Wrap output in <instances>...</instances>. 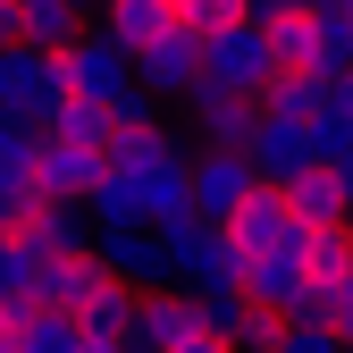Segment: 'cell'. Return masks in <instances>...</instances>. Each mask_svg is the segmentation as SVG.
I'll return each mask as SVG.
<instances>
[{
    "label": "cell",
    "instance_id": "7402d4cb",
    "mask_svg": "<svg viewBox=\"0 0 353 353\" xmlns=\"http://www.w3.org/2000/svg\"><path fill=\"white\" fill-rule=\"evenodd\" d=\"M26 303H34V252L17 236H0V320H17Z\"/></svg>",
    "mask_w": 353,
    "mask_h": 353
},
{
    "label": "cell",
    "instance_id": "277c9868",
    "mask_svg": "<svg viewBox=\"0 0 353 353\" xmlns=\"http://www.w3.org/2000/svg\"><path fill=\"white\" fill-rule=\"evenodd\" d=\"M93 261L110 278H126L135 294L168 286V261H160V228H152V219H93Z\"/></svg>",
    "mask_w": 353,
    "mask_h": 353
},
{
    "label": "cell",
    "instance_id": "cb8c5ba5",
    "mask_svg": "<svg viewBox=\"0 0 353 353\" xmlns=\"http://www.w3.org/2000/svg\"><path fill=\"white\" fill-rule=\"evenodd\" d=\"M278 353H353L320 312H286V328H278Z\"/></svg>",
    "mask_w": 353,
    "mask_h": 353
},
{
    "label": "cell",
    "instance_id": "44dd1931",
    "mask_svg": "<svg viewBox=\"0 0 353 353\" xmlns=\"http://www.w3.org/2000/svg\"><path fill=\"white\" fill-rule=\"evenodd\" d=\"M51 135H76V143H110V126H118V110L110 101H84V93H59V110L42 118Z\"/></svg>",
    "mask_w": 353,
    "mask_h": 353
},
{
    "label": "cell",
    "instance_id": "2e32d148",
    "mask_svg": "<svg viewBox=\"0 0 353 353\" xmlns=\"http://www.w3.org/2000/svg\"><path fill=\"white\" fill-rule=\"evenodd\" d=\"M76 345H84L76 312H51V303H26V312L9 320V353H76Z\"/></svg>",
    "mask_w": 353,
    "mask_h": 353
},
{
    "label": "cell",
    "instance_id": "4316f807",
    "mask_svg": "<svg viewBox=\"0 0 353 353\" xmlns=\"http://www.w3.org/2000/svg\"><path fill=\"white\" fill-rule=\"evenodd\" d=\"M278 328H286L278 312H261V303H244V320L228 328V345H236V353H278Z\"/></svg>",
    "mask_w": 353,
    "mask_h": 353
},
{
    "label": "cell",
    "instance_id": "7a4b0ae2",
    "mask_svg": "<svg viewBox=\"0 0 353 353\" xmlns=\"http://www.w3.org/2000/svg\"><path fill=\"white\" fill-rule=\"evenodd\" d=\"M160 261H168V286H219V278H236V270H244L236 236L219 228V219H202V210L160 228Z\"/></svg>",
    "mask_w": 353,
    "mask_h": 353
},
{
    "label": "cell",
    "instance_id": "1f68e13d",
    "mask_svg": "<svg viewBox=\"0 0 353 353\" xmlns=\"http://www.w3.org/2000/svg\"><path fill=\"white\" fill-rule=\"evenodd\" d=\"M76 353H143V345H135V336H84Z\"/></svg>",
    "mask_w": 353,
    "mask_h": 353
},
{
    "label": "cell",
    "instance_id": "7c38bea8",
    "mask_svg": "<svg viewBox=\"0 0 353 353\" xmlns=\"http://www.w3.org/2000/svg\"><path fill=\"white\" fill-rule=\"evenodd\" d=\"M185 168H194V210H202V219H228V210L261 185V176H252V160H244V152H219V143H202Z\"/></svg>",
    "mask_w": 353,
    "mask_h": 353
},
{
    "label": "cell",
    "instance_id": "e0dca14e",
    "mask_svg": "<svg viewBox=\"0 0 353 353\" xmlns=\"http://www.w3.org/2000/svg\"><path fill=\"white\" fill-rule=\"evenodd\" d=\"M93 26H101V34H118L126 51H143L160 26H176V0H101V9H93Z\"/></svg>",
    "mask_w": 353,
    "mask_h": 353
},
{
    "label": "cell",
    "instance_id": "4dcf8cb0",
    "mask_svg": "<svg viewBox=\"0 0 353 353\" xmlns=\"http://www.w3.org/2000/svg\"><path fill=\"white\" fill-rule=\"evenodd\" d=\"M328 110L353 126V68H336V76H328Z\"/></svg>",
    "mask_w": 353,
    "mask_h": 353
},
{
    "label": "cell",
    "instance_id": "d4e9b609",
    "mask_svg": "<svg viewBox=\"0 0 353 353\" xmlns=\"http://www.w3.org/2000/svg\"><path fill=\"white\" fill-rule=\"evenodd\" d=\"M312 68L320 76L353 68V17H312Z\"/></svg>",
    "mask_w": 353,
    "mask_h": 353
},
{
    "label": "cell",
    "instance_id": "83f0119b",
    "mask_svg": "<svg viewBox=\"0 0 353 353\" xmlns=\"http://www.w3.org/2000/svg\"><path fill=\"white\" fill-rule=\"evenodd\" d=\"M320 320H328V328L353 345V261H345L336 278H320Z\"/></svg>",
    "mask_w": 353,
    "mask_h": 353
},
{
    "label": "cell",
    "instance_id": "4fadbf2b",
    "mask_svg": "<svg viewBox=\"0 0 353 353\" xmlns=\"http://www.w3.org/2000/svg\"><path fill=\"white\" fill-rule=\"evenodd\" d=\"M244 160L252 176H270V185H286V176L312 160V143H303V118H278V110H261L252 118V135H244Z\"/></svg>",
    "mask_w": 353,
    "mask_h": 353
},
{
    "label": "cell",
    "instance_id": "6da1fadb",
    "mask_svg": "<svg viewBox=\"0 0 353 353\" xmlns=\"http://www.w3.org/2000/svg\"><path fill=\"white\" fill-rule=\"evenodd\" d=\"M59 59H68V93H84V101H110L118 118H152V93L135 84V51H126L118 34L84 26Z\"/></svg>",
    "mask_w": 353,
    "mask_h": 353
},
{
    "label": "cell",
    "instance_id": "ac0fdd59",
    "mask_svg": "<svg viewBox=\"0 0 353 353\" xmlns=\"http://www.w3.org/2000/svg\"><path fill=\"white\" fill-rule=\"evenodd\" d=\"M261 110H278V118H320V110H328V76H320V68H278L270 84H261Z\"/></svg>",
    "mask_w": 353,
    "mask_h": 353
},
{
    "label": "cell",
    "instance_id": "f546056e",
    "mask_svg": "<svg viewBox=\"0 0 353 353\" xmlns=\"http://www.w3.org/2000/svg\"><path fill=\"white\" fill-rule=\"evenodd\" d=\"M26 202H34V185H0V236H9L17 219H26Z\"/></svg>",
    "mask_w": 353,
    "mask_h": 353
},
{
    "label": "cell",
    "instance_id": "e575fe53",
    "mask_svg": "<svg viewBox=\"0 0 353 353\" xmlns=\"http://www.w3.org/2000/svg\"><path fill=\"white\" fill-rule=\"evenodd\" d=\"M0 42H17V0H0Z\"/></svg>",
    "mask_w": 353,
    "mask_h": 353
},
{
    "label": "cell",
    "instance_id": "8d00e7d4",
    "mask_svg": "<svg viewBox=\"0 0 353 353\" xmlns=\"http://www.w3.org/2000/svg\"><path fill=\"white\" fill-rule=\"evenodd\" d=\"M0 353H9V320H0Z\"/></svg>",
    "mask_w": 353,
    "mask_h": 353
},
{
    "label": "cell",
    "instance_id": "d6986e66",
    "mask_svg": "<svg viewBox=\"0 0 353 353\" xmlns=\"http://www.w3.org/2000/svg\"><path fill=\"white\" fill-rule=\"evenodd\" d=\"M135 286H126V278H101L93 294H84V312H76V328L84 336H135Z\"/></svg>",
    "mask_w": 353,
    "mask_h": 353
},
{
    "label": "cell",
    "instance_id": "5b68a950",
    "mask_svg": "<svg viewBox=\"0 0 353 353\" xmlns=\"http://www.w3.org/2000/svg\"><path fill=\"white\" fill-rule=\"evenodd\" d=\"M135 84L152 101H185L194 84H202V34H185V26H160L143 51H135Z\"/></svg>",
    "mask_w": 353,
    "mask_h": 353
},
{
    "label": "cell",
    "instance_id": "836d02e7",
    "mask_svg": "<svg viewBox=\"0 0 353 353\" xmlns=\"http://www.w3.org/2000/svg\"><path fill=\"white\" fill-rule=\"evenodd\" d=\"M286 9H303V0H244V17H286Z\"/></svg>",
    "mask_w": 353,
    "mask_h": 353
},
{
    "label": "cell",
    "instance_id": "52a82bcc",
    "mask_svg": "<svg viewBox=\"0 0 353 353\" xmlns=\"http://www.w3.org/2000/svg\"><path fill=\"white\" fill-rule=\"evenodd\" d=\"M202 76H210V84H236V93H261V84L278 76L270 34H261L252 17H236L228 34H210V42H202Z\"/></svg>",
    "mask_w": 353,
    "mask_h": 353
},
{
    "label": "cell",
    "instance_id": "30bf717a",
    "mask_svg": "<svg viewBox=\"0 0 353 353\" xmlns=\"http://www.w3.org/2000/svg\"><path fill=\"white\" fill-rule=\"evenodd\" d=\"M34 261H59V252H84L93 244V219H84V202H51V194H34L26 202V219L9 228Z\"/></svg>",
    "mask_w": 353,
    "mask_h": 353
},
{
    "label": "cell",
    "instance_id": "9c48e42d",
    "mask_svg": "<svg viewBox=\"0 0 353 353\" xmlns=\"http://www.w3.org/2000/svg\"><path fill=\"white\" fill-rule=\"evenodd\" d=\"M219 228L236 236V252H278V244H294V252H303V219L286 210V194L270 185V176H261V185H252L228 219H219Z\"/></svg>",
    "mask_w": 353,
    "mask_h": 353
},
{
    "label": "cell",
    "instance_id": "8fae6325",
    "mask_svg": "<svg viewBox=\"0 0 353 353\" xmlns=\"http://www.w3.org/2000/svg\"><path fill=\"white\" fill-rule=\"evenodd\" d=\"M126 194H135V210L152 219V228H168V219H194V168L185 160H143V168H118Z\"/></svg>",
    "mask_w": 353,
    "mask_h": 353
},
{
    "label": "cell",
    "instance_id": "603a6c76",
    "mask_svg": "<svg viewBox=\"0 0 353 353\" xmlns=\"http://www.w3.org/2000/svg\"><path fill=\"white\" fill-rule=\"evenodd\" d=\"M353 261V236H345V219H320V228H303V270L312 278H336Z\"/></svg>",
    "mask_w": 353,
    "mask_h": 353
},
{
    "label": "cell",
    "instance_id": "74e56055",
    "mask_svg": "<svg viewBox=\"0 0 353 353\" xmlns=\"http://www.w3.org/2000/svg\"><path fill=\"white\" fill-rule=\"evenodd\" d=\"M345 236H353V219H345Z\"/></svg>",
    "mask_w": 353,
    "mask_h": 353
},
{
    "label": "cell",
    "instance_id": "3957f363",
    "mask_svg": "<svg viewBox=\"0 0 353 353\" xmlns=\"http://www.w3.org/2000/svg\"><path fill=\"white\" fill-rule=\"evenodd\" d=\"M59 93H68V59H59V51H42V42H26V34L0 42V101H9V110L51 118Z\"/></svg>",
    "mask_w": 353,
    "mask_h": 353
},
{
    "label": "cell",
    "instance_id": "f1b7e54d",
    "mask_svg": "<svg viewBox=\"0 0 353 353\" xmlns=\"http://www.w3.org/2000/svg\"><path fill=\"white\" fill-rule=\"evenodd\" d=\"M160 353H236V345L219 336V328H202V320H194L185 336H176V345H160Z\"/></svg>",
    "mask_w": 353,
    "mask_h": 353
},
{
    "label": "cell",
    "instance_id": "ba28073f",
    "mask_svg": "<svg viewBox=\"0 0 353 353\" xmlns=\"http://www.w3.org/2000/svg\"><path fill=\"white\" fill-rule=\"evenodd\" d=\"M252 118H261V93H236V84H194L185 93V126H194V143H219V152H244L252 135Z\"/></svg>",
    "mask_w": 353,
    "mask_h": 353
},
{
    "label": "cell",
    "instance_id": "9a60e30c",
    "mask_svg": "<svg viewBox=\"0 0 353 353\" xmlns=\"http://www.w3.org/2000/svg\"><path fill=\"white\" fill-rule=\"evenodd\" d=\"M278 194H286V210L303 219V228H320V219H353V202H345V185H336V176H328L320 160H303V168L286 176Z\"/></svg>",
    "mask_w": 353,
    "mask_h": 353
},
{
    "label": "cell",
    "instance_id": "d590c367",
    "mask_svg": "<svg viewBox=\"0 0 353 353\" xmlns=\"http://www.w3.org/2000/svg\"><path fill=\"white\" fill-rule=\"evenodd\" d=\"M76 9H84V17H93V9H101V0H76Z\"/></svg>",
    "mask_w": 353,
    "mask_h": 353
},
{
    "label": "cell",
    "instance_id": "d6a6232c",
    "mask_svg": "<svg viewBox=\"0 0 353 353\" xmlns=\"http://www.w3.org/2000/svg\"><path fill=\"white\" fill-rule=\"evenodd\" d=\"M328 176H336V185H345V202H353V143H345V152L328 160Z\"/></svg>",
    "mask_w": 353,
    "mask_h": 353
},
{
    "label": "cell",
    "instance_id": "ffe728a7",
    "mask_svg": "<svg viewBox=\"0 0 353 353\" xmlns=\"http://www.w3.org/2000/svg\"><path fill=\"white\" fill-rule=\"evenodd\" d=\"M84 26H93V17H84L76 0H17V34H26V42H42V51H68Z\"/></svg>",
    "mask_w": 353,
    "mask_h": 353
},
{
    "label": "cell",
    "instance_id": "484cf974",
    "mask_svg": "<svg viewBox=\"0 0 353 353\" xmlns=\"http://www.w3.org/2000/svg\"><path fill=\"white\" fill-rule=\"evenodd\" d=\"M236 17H244V0H176V26L202 34V42H210V34H228Z\"/></svg>",
    "mask_w": 353,
    "mask_h": 353
},
{
    "label": "cell",
    "instance_id": "8992f818",
    "mask_svg": "<svg viewBox=\"0 0 353 353\" xmlns=\"http://www.w3.org/2000/svg\"><path fill=\"white\" fill-rule=\"evenodd\" d=\"M101 143H76V135H51L42 126V143H34V194H51V202H84L101 185Z\"/></svg>",
    "mask_w": 353,
    "mask_h": 353
},
{
    "label": "cell",
    "instance_id": "5bb4252c",
    "mask_svg": "<svg viewBox=\"0 0 353 353\" xmlns=\"http://www.w3.org/2000/svg\"><path fill=\"white\" fill-rule=\"evenodd\" d=\"M110 270L93 261V244L84 252H59V261H34V303H51V312H84V294H93Z\"/></svg>",
    "mask_w": 353,
    "mask_h": 353
}]
</instances>
